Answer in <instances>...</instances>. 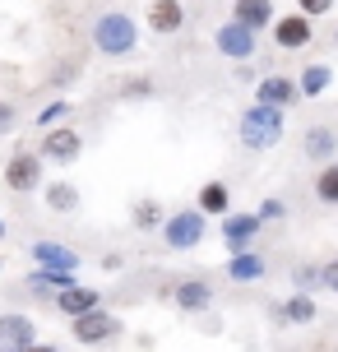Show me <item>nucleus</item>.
Instances as JSON below:
<instances>
[{
    "label": "nucleus",
    "mask_w": 338,
    "mask_h": 352,
    "mask_svg": "<svg viewBox=\"0 0 338 352\" xmlns=\"http://www.w3.org/2000/svg\"><path fill=\"white\" fill-rule=\"evenodd\" d=\"M89 33H93L98 56H107V60H125V56L139 47V23L125 14V10H107V14H98Z\"/></svg>",
    "instance_id": "f257e3e1"
},
{
    "label": "nucleus",
    "mask_w": 338,
    "mask_h": 352,
    "mask_svg": "<svg viewBox=\"0 0 338 352\" xmlns=\"http://www.w3.org/2000/svg\"><path fill=\"white\" fill-rule=\"evenodd\" d=\"M236 140H241V148H250V153L273 148V144L283 140V111H278V107H264V102H250L246 111L236 116Z\"/></svg>",
    "instance_id": "f03ea898"
},
{
    "label": "nucleus",
    "mask_w": 338,
    "mask_h": 352,
    "mask_svg": "<svg viewBox=\"0 0 338 352\" xmlns=\"http://www.w3.org/2000/svg\"><path fill=\"white\" fill-rule=\"evenodd\" d=\"M162 246L167 250H199V241L209 236V218L199 209H177L162 218Z\"/></svg>",
    "instance_id": "7ed1b4c3"
},
{
    "label": "nucleus",
    "mask_w": 338,
    "mask_h": 352,
    "mask_svg": "<svg viewBox=\"0 0 338 352\" xmlns=\"http://www.w3.org/2000/svg\"><path fill=\"white\" fill-rule=\"evenodd\" d=\"M42 172H47V162H42V153H37V148H14V153L5 158L0 181H5V190H14V195H33V190H42V186H47V181H42Z\"/></svg>",
    "instance_id": "20e7f679"
},
{
    "label": "nucleus",
    "mask_w": 338,
    "mask_h": 352,
    "mask_svg": "<svg viewBox=\"0 0 338 352\" xmlns=\"http://www.w3.org/2000/svg\"><path fill=\"white\" fill-rule=\"evenodd\" d=\"M121 316H111V311H89V316H79V320H70V334H74V343H84V348H102V343H116L121 338Z\"/></svg>",
    "instance_id": "39448f33"
},
{
    "label": "nucleus",
    "mask_w": 338,
    "mask_h": 352,
    "mask_svg": "<svg viewBox=\"0 0 338 352\" xmlns=\"http://www.w3.org/2000/svg\"><path fill=\"white\" fill-rule=\"evenodd\" d=\"M37 153H42V162L70 167V162H79V153H84V135H79L74 125H52V130H42Z\"/></svg>",
    "instance_id": "423d86ee"
},
{
    "label": "nucleus",
    "mask_w": 338,
    "mask_h": 352,
    "mask_svg": "<svg viewBox=\"0 0 338 352\" xmlns=\"http://www.w3.org/2000/svg\"><path fill=\"white\" fill-rule=\"evenodd\" d=\"M260 218L255 213H223V223H218V232H223V246L236 255V250H250L255 246V236H260Z\"/></svg>",
    "instance_id": "0eeeda50"
},
{
    "label": "nucleus",
    "mask_w": 338,
    "mask_h": 352,
    "mask_svg": "<svg viewBox=\"0 0 338 352\" xmlns=\"http://www.w3.org/2000/svg\"><path fill=\"white\" fill-rule=\"evenodd\" d=\"M255 37L260 33H250L236 19H227L223 28H214V47H218V56H227V60H250V56H255Z\"/></svg>",
    "instance_id": "6e6552de"
},
{
    "label": "nucleus",
    "mask_w": 338,
    "mask_h": 352,
    "mask_svg": "<svg viewBox=\"0 0 338 352\" xmlns=\"http://www.w3.org/2000/svg\"><path fill=\"white\" fill-rule=\"evenodd\" d=\"M33 269H60V274H79V250H70L65 241H52V236H42L33 241Z\"/></svg>",
    "instance_id": "1a4fd4ad"
},
{
    "label": "nucleus",
    "mask_w": 338,
    "mask_h": 352,
    "mask_svg": "<svg viewBox=\"0 0 338 352\" xmlns=\"http://www.w3.org/2000/svg\"><path fill=\"white\" fill-rule=\"evenodd\" d=\"M255 102L287 111V107L302 102V88H297V79H287V74H264V79L255 84Z\"/></svg>",
    "instance_id": "9d476101"
},
{
    "label": "nucleus",
    "mask_w": 338,
    "mask_h": 352,
    "mask_svg": "<svg viewBox=\"0 0 338 352\" xmlns=\"http://www.w3.org/2000/svg\"><path fill=\"white\" fill-rule=\"evenodd\" d=\"M37 343V324L33 316H19V311H5L0 316V352H23Z\"/></svg>",
    "instance_id": "9b49d317"
},
{
    "label": "nucleus",
    "mask_w": 338,
    "mask_h": 352,
    "mask_svg": "<svg viewBox=\"0 0 338 352\" xmlns=\"http://www.w3.org/2000/svg\"><path fill=\"white\" fill-rule=\"evenodd\" d=\"M273 42H278L283 52H302V47L315 42V28H311L306 14H278L273 19Z\"/></svg>",
    "instance_id": "f8f14e48"
},
{
    "label": "nucleus",
    "mask_w": 338,
    "mask_h": 352,
    "mask_svg": "<svg viewBox=\"0 0 338 352\" xmlns=\"http://www.w3.org/2000/svg\"><path fill=\"white\" fill-rule=\"evenodd\" d=\"M269 320L283 324V329H292V324H311V320H315V297H311V292H292V297L273 301V306H269Z\"/></svg>",
    "instance_id": "ddd939ff"
},
{
    "label": "nucleus",
    "mask_w": 338,
    "mask_h": 352,
    "mask_svg": "<svg viewBox=\"0 0 338 352\" xmlns=\"http://www.w3.org/2000/svg\"><path fill=\"white\" fill-rule=\"evenodd\" d=\"M52 306L65 320H79V316H89V311H98V306H102V292H98V287H84V283H70L65 292H56Z\"/></svg>",
    "instance_id": "4468645a"
},
{
    "label": "nucleus",
    "mask_w": 338,
    "mask_h": 352,
    "mask_svg": "<svg viewBox=\"0 0 338 352\" xmlns=\"http://www.w3.org/2000/svg\"><path fill=\"white\" fill-rule=\"evenodd\" d=\"M172 306L185 311V316H204V311L214 306V287L204 278H181L177 287H172Z\"/></svg>",
    "instance_id": "2eb2a0df"
},
{
    "label": "nucleus",
    "mask_w": 338,
    "mask_h": 352,
    "mask_svg": "<svg viewBox=\"0 0 338 352\" xmlns=\"http://www.w3.org/2000/svg\"><path fill=\"white\" fill-rule=\"evenodd\" d=\"M232 19L250 33H264V28H273L278 14H273V0H232Z\"/></svg>",
    "instance_id": "dca6fc26"
},
{
    "label": "nucleus",
    "mask_w": 338,
    "mask_h": 352,
    "mask_svg": "<svg viewBox=\"0 0 338 352\" xmlns=\"http://www.w3.org/2000/svg\"><path fill=\"white\" fill-rule=\"evenodd\" d=\"M148 28L158 37L181 33V28H185V5H181V0H153V5H148Z\"/></svg>",
    "instance_id": "f3484780"
},
{
    "label": "nucleus",
    "mask_w": 338,
    "mask_h": 352,
    "mask_svg": "<svg viewBox=\"0 0 338 352\" xmlns=\"http://www.w3.org/2000/svg\"><path fill=\"white\" fill-rule=\"evenodd\" d=\"M264 274H269V264H264V255H260L255 246H250V250H236V255L227 260V278L232 283H260Z\"/></svg>",
    "instance_id": "a211bd4d"
},
{
    "label": "nucleus",
    "mask_w": 338,
    "mask_h": 352,
    "mask_svg": "<svg viewBox=\"0 0 338 352\" xmlns=\"http://www.w3.org/2000/svg\"><path fill=\"white\" fill-rule=\"evenodd\" d=\"M306 158L311 162H334V153H338V135H334V125H311V130H306Z\"/></svg>",
    "instance_id": "6ab92c4d"
},
{
    "label": "nucleus",
    "mask_w": 338,
    "mask_h": 352,
    "mask_svg": "<svg viewBox=\"0 0 338 352\" xmlns=\"http://www.w3.org/2000/svg\"><path fill=\"white\" fill-rule=\"evenodd\" d=\"M204 218H223V213H232V190L227 181H204L199 186V204H195Z\"/></svg>",
    "instance_id": "aec40b11"
},
{
    "label": "nucleus",
    "mask_w": 338,
    "mask_h": 352,
    "mask_svg": "<svg viewBox=\"0 0 338 352\" xmlns=\"http://www.w3.org/2000/svg\"><path fill=\"white\" fill-rule=\"evenodd\" d=\"M70 283H79V278H74V274H60V269H33V274H28V292L56 301V292H65Z\"/></svg>",
    "instance_id": "412c9836"
},
{
    "label": "nucleus",
    "mask_w": 338,
    "mask_h": 352,
    "mask_svg": "<svg viewBox=\"0 0 338 352\" xmlns=\"http://www.w3.org/2000/svg\"><path fill=\"white\" fill-rule=\"evenodd\" d=\"M42 199H47L52 213H74L79 209V186L74 181H47L42 186Z\"/></svg>",
    "instance_id": "4be33fe9"
},
{
    "label": "nucleus",
    "mask_w": 338,
    "mask_h": 352,
    "mask_svg": "<svg viewBox=\"0 0 338 352\" xmlns=\"http://www.w3.org/2000/svg\"><path fill=\"white\" fill-rule=\"evenodd\" d=\"M162 218H167V213H162L158 199H135V209H130V223H135L139 232H158Z\"/></svg>",
    "instance_id": "5701e85b"
},
{
    "label": "nucleus",
    "mask_w": 338,
    "mask_h": 352,
    "mask_svg": "<svg viewBox=\"0 0 338 352\" xmlns=\"http://www.w3.org/2000/svg\"><path fill=\"white\" fill-rule=\"evenodd\" d=\"M334 84V70L329 65H306L302 79H297V88H302V98H320L324 88Z\"/></svg>",
    "instance_id": "b1692460"
},
{
    "label": "nucleus",
    "mask_w": 338,
    "mask_h": 352,
    "mask_svg": "<svg viewBox=\"0 0 338 352\" xmlns=\"http://www.w3.org/2000/svg\"><path fill=\"white\" fill-rule=\"evenodd\" d=\"M315 199L338 209V162H324L320 172H315Z\"/></svg>",
    "instance_id": "393cba45"
},
{
    "label": "nucleus",
    "mask_w": 338,
    "mask_h": 352,
    "mask_svg": "<svg viewBox=\"0 0 338 352\" xmlns=\"http://www.w3.org/2000/svg\"><path fill=\"white\" fill-rule=\"evenodd\" d=\"M292 292H320V264H311V260H297L292 264Z\"/></svg>",
    "instance_id": "a878e982"
},
{
    "label": "nucleus",
    "mask_w": 338,
    "mask_h": 352,
    "mask_svg": "<svg viewBox=\"0 0 338 352\" xmlns=\"http://www.w3.org/2000/svg\"><path fill=\"white\" fill-rule=\"evenodd\" d=\"M153 93H158V84H153L148 74H135V79H125V84H121V98H125V102H148Z\"/></svg>",
    "instance_id": "bb28decb"
},
{
    "label": "nucleus",
    "mask_w": 338,
    "mask_h": 352,
    "mask_svg": "<svg viewBox=\"0 0 338 352\" xmlns=\"http://www.w3.org/2000/svg\"><path fill=\"white\" fill-rule=\"evenodd\" d=\"M70 111H74V102H65V98H56V102H47L42 111H37V125H42V130H52V125H60L65 116H70Z\"/></svg>",
    "instance_id": "cd10ccee"
},
{
    "label": "nucleus",
    "mask_w": 338,
    "mask_h": 352,
    "mask_svg": "<svg viewBox=\"0 0 338 352\" xmlns=\"http://www.w3.org/2000/svg\"><path fill=\"white\" fill-rule=\"evenodd\" d=\"M255 218H260V223H283V218H287V199H278V195H269V199H260V209H255Z\"/></svg>",
    "instance_id": "c85d7f7f"
},
{
    "label": "nucleus",
    "mask_w": 338,
    "mask_h": 352,
    "mask_svg": "<svg viewBox=\"0 0 338 352\" xmlns=\"http://www.w3.org/2000/svg\"><path fill=\"white\" fill-rule=\"evenodd\" d=\"M329 10H334V0H297V14H306L311 23H315V19H324Z\"/></svg>",
    "instance_id": "c756f323"
},
{
    "label": "nucleus",
    "mask_w": 338,
    "mask_h": 352,
    "mask_svg": "<svg viewBox=\"0 0 338 352\" xmlns=\"http://www.w3.org/2000/svg\"><path fill=\"white\" fill-rule=\"evenodd\" d=\"M14 125H19V107H14V102H5V98H0V135H10Z\"/></svg>",
    "instance_id": "7c9ffc66"
},
{
    "label": "nucleus",
    "mask_w": 338,
    "mask_h": 352,
    "mask_svg": "<svg viewBox=\"0 0 338 352\" xmlns=\"http://www.w3.org/2000/svg\"><path fill=\"white\" fill-rule=\"evenodd\" d=\"M320 287H324V292H338V260L320 264Z\"/></svg>",
    "instance_id": "2f4dec72"
},
{
    "label": "nucleus",
    "mask_w": 338,
    "mask_h": 352,
    "mask_svg": "<svg viewBox=\"0 0 338 352\" xmlns=\"http://www.w3.org/2000/svg\"><path fill=\"white\" fill-rule=\"evenodd\" d=\"M23 352H60L56 343H33V348H23Z\"/></svg>",
    "instance_id": "473e14b6"
},
{
    "label": "nucleus",
    "mask_w": 338,
    "mask_h": 352,
    "mask_svg": "<svg viewBox=\"0 0 338 352\" xmlns=\"http://www.w3.org/2000/svg\"><path fill=\"white\" fill-rule=\"evenodd\" d=\"M0 241H5V218H0Z\"/></svg>",
    "instance_id": "72a5a7b5"
},
{
    "label": "nucleus",
    "mask_w": 338,
    "mask_h": 352,
    "mask_svg": "<svg viewBox=\"0 0 338 352\" xmlns=\"http://www.w3.org/2000/svg\"><path fill=\"white\" fill-rule=\"evenodd\" d=\"M334 47H338V28H334Z\"/></svg>",
    "instance_id": "f704fd0d"
},
{
    "label": "nucleus",
    "mask_w": 338,
    "mask_h": 352,
    "mask_svg": "<svg viewBox=\"0 0 338 352\" xmlns=\"http://www.w3.org/2000/svg\"><path fill=\"white\" fill-rule=\"evenodd\" d=\"M0 269H5V260H0Z\"/></svg>",
    "instance_id": "c9c22d12"
},
{
    "label": "nucleus",
    "mask_w": 338,
    "mask_h": 352,
    "mask_svg": "<svg viewBox=\"0 0 338 352\" xmlns=\"http://www.w3.org/2000/svg\"><path fill=\"white\" fill-rule=\"evenodd\" d=\"M334 352H338V348H334Z\"/></svg>",
    "instance_id": "e433bc0d"
}]
</instances>
